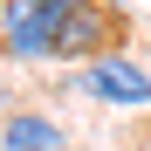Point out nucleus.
Instances as JSON below:
<instances>
[{
    "mask_svg": "<svg viewBox=\"0 0 151 151\" xmlns=\"http://www.w3.org/2000/svg\"><path fill=\"white\" fill-rule=\"evenodd\" d=\"M124 35V14L103 7V0H89V7H69L55 14V55H76V62H103Z\"/></svg>",
    "mask_w": 151,
    "mask_h": 151,
    "instance_id": "f257e3e1",
    "label": "nucleus"
},
{
    "mask_svg": "<svg viewBox=\"0 0 151 151\" xmlns=\"http://www.w3.org/2000/svg\"><path fill=\"white\" fill-rule=\"evenodd\" d=\"M0 41H7L14 55H28V62L55 55V14H48L41 0H14V7L0 14Z\"/></svg>",
    "mask_w": 151,
    "mask_h": 151,
    "instance_id": "f03ea898",
    "label": "nucleus"
},
{
    "mask_svg": "<svg viewBox=\"0 0 151 151\" xmlns=\"http://www.w3.org/2000/svg\"><path fill=\"white\" fill-rule=\"evenodd\" d=\"M83 89H89V96H103V103H131V110H144V103H151V76H144V69H131L124 55L89 62V69H83Z\"/></svg>",
    "mask_w": 151,
    "mask_h": 151,
    "instance_id": "7ed1b4c3",
    "label": "nucleus"
},
{
    "mask_svg": "<svg viewBox=\"0 0 151 151\" xmlns=\"http://www.w3.org/2000/svg\"><path fill=\"white\" fill-rule=\"evenodd\" d=\"M7 151H62V131L48 117H7V137H0Z\"/></svg>",
    "mask_w": 151,
    "mask_h": 151,
    "instance_id": "20e7f679",
    "label": "nucleus"
},
{
    "mask_svg": "<svg viewBox=\"0 0 151 151\" xmlns=\"http://www.w3.org/2000/svg\"><path fill=\"white\" fill-rule=\"evenodd\" d=\"M48 14H69V7H89V0H41Z\"/></svg>",
    "mask_w": 151,
    "mask_h": 151,
    "instance_id": "39448f33",
    "label": "nucleus"
}]
</instances>
